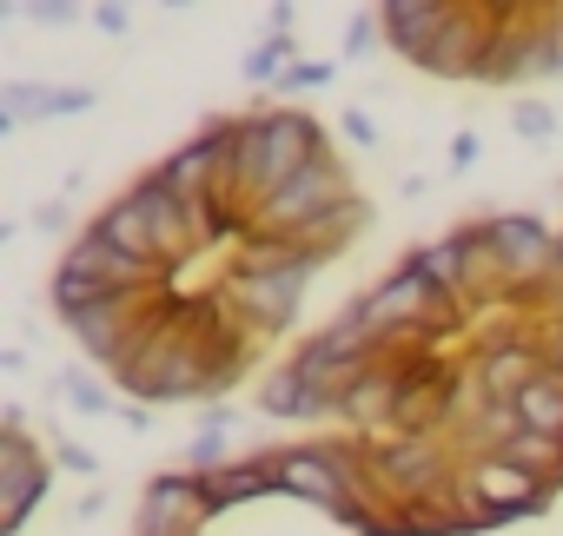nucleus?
<instances>
[{
  "instance_id": "1",
  "label": "nucleus",
  "mask_w": 563,
  "mask_h": 536,
  "mask_svg": "<svg viewBox=\"0 0 563 536\" xmlns=\"http://www.w3.org/2000/svg\"><path fill=\"white\" fill-rule=\"evenodd\" d=\"M332 153V133L306 113V107H258L239 113V139H232V172H225V199L239 212H258L286 179H299L312 159Z\"/></svg>"
},
{
  "instance_id": "2",
  "label": "nucleus",
  "mask_w": 563,
  "mask_h": 536,
  "mask_svg": "<svg viewBox=\"0 0 563 536\" xmlns=\"http://www.w3.org/2000/svg\"><path fill=\"white\" fill-rule=\"evenodd\" d=\"M278 470V496H299L312 510H325L332 523L358 529L378 496H372V464H365V437H319V444H278L272 450Z\"/></svg>"
},
{
  "instance_id": "3",
  "label": "nucleus",
  "mask_w": 563,
  "mask_h": 536,
  "mask_svg": "<svg viewBox=\"0 0 563 536\" xmlns=\"http://www.w3.org/2000/svg\"><path fill=\"white\" fill-rule=\"evenodd\" d=\"M365 464H372V496L378 503H431L444 490H457V457L444 450V437H411V431H391L378 444H365Z\"/></svg>"
},
{
  "instance_id": "4",
  "label": "nucleus",
  "mask_w": 563,
  "mask_h": 536,
  "mask_svg": "<svg viewBox=\"0 0 563 536\" xmlns=\"http://www.w3.org/2000/svg\"><path fill=\"white\" fill-rule=\"evenodd\" d=\"M358 199V186H352V172L339 166V153H325V159H312L299 179H286L258 212H252V238H306L312 225H325L339 205H352Z\"/></svg>"
},
{
  "instance_id": "5",
  "label": "nucleus",
  "mask_w": 563,
  "mask_h": 536,
  "mask_svg": "<svg viewBox=\"0 0 563 536\" xmlns=\"http://www.w3.org/2000/svg\"><path fill=\"white\" fill-rule=\"evenodd\" d=\"M457 490L471 496V510L490 523V529H504V523H523V516H543L550 510V483L530 470V464H517V457H504V450H484V457H464V470H457Z\"/></svg>"
},
{
  "instance_id": "6",
  "label": "nucleus",
  "mask_w": 563,
  "mask_h": 536,
  "mask_svg": "<svg viewBox=\"0 0 563 536\" xmlns=\"http://www.w3.org/2000/svg\"><path fill=\"white\" fill-rule=\"evenodd\" d=\"M0 424H8V437H0V503H8V510H0V536H21L60 470H54V450H41L27 437V411L21 404H8Z\"/></svg>"
},
{
  "instance_id": "7",
  "label": "nucleus",
  "mask_w": 563,
  "mask_h": 536,
  "mask_svg": "<svg viewBox=\"0 0 563 536\" xmlns=\"http://www.w3.org/2000/svg\"><path fill=\"white\" fill-rule=\"evenodd\" d=\"M306 272H239L232 265V279L219 286L225 299H232V312H239V325L252 332V338H278L292 319H299V305H306Z\"/></svg>"
},
{
  "instance_id": "8",
  "label": "nucleus",
  "mask_w": 563,
  "mask_h": 536,
  "mask_svg": "<svg viewBox=\"0 0 563 536\" xmlns=\"http://www.w3.org/2000/svg\"><path fill=\"white\" fill-rule=\"evenodd\" d=\"M477 232H484V245H490V258H497L504 286H517V279H530V272L550 279L556 232H550L537 212H490V219H477Z\"/></svg>"
},
{
  "instance_id": "9",
  "label": "nucleus",
  "mask_w": 563,
  "mask_h": 536,
  "mask_svg": "<svg viewBox=\"0 0 563 536\" xmlns=\"http://www.w3.org/2000/svg\"><path fill=\"white\" fill-rule=\"evenodd\" d=\"M60 272H80V279H93V286H107V292H126V299L166 292V272H159V265H146V258L120 252L113 238H93V232H80V238L60 252Z\"/></svg>"
},
{
  "instance_id": "10",
  "label": "nucleus",
  "mask_w": 563,
  "mask_h": 536,
  "mask_svg": "<svg viewBox=\"0 0 563 536\" xmlns=\"http://www.w3.org/2000/svg\"><path fill=\"white\" fill-rule=\"evenodd\" d=\"M206 516V477L192 470H159L140 496V516H133V536H199Z\"/></svg>"
},
{
  "instance_id": "11",
  "label": "nucleus",
  "mask_w": 563,
  "mask_h": 536,
  "mask_svg": "<svg viewBox=\"0 0 563 536\" xmlns=\"http://www.w3.org/2000/svg\"><path fill=\"white\" fill-rule=\"evenodd\" d=\"M126 199L140 205V219L159 232V245H166V265H173V272H179V265L199 252V225H192V212H186V199L159 179V166L153 172H140L133 186H126Z\"/></svg>"
},
{
  "instance_id": "12",
  "label": "nucleus",
  "mask_w": 563,
  "mask_h": 536,
  "mask_svg": "<svg viewBox=\"0 0 563 536\" xmlns=\"http://www.w3.org/2000/svg\"><path fill=\"white\" fill-rule=\"evenodd\" d=\"M93 87H41V80H8L0 87V133H21L34 120H74L93 113Z\"/></svg>"
},
{
  "instance_id": "13",
  "label": "nucleus",
  "mask_w": 563,
  "mask_h": 536,
  "mask_svg": "<svg viewBox=\"0 0 563 536\" xmlns=\"http://www.w3.org/2000/svg\"><path fill=\"white\" fill-rule=\"evenodd\" d=\"M258 411L278 417V424H325V417H339V398L286 358V365H278V371L258 384Z\"/></svg>"
},
{
  "instance_id": "14",
  "label": "nucleus",
  "mask_w": 563,
  "mask_h": 536,
  "mask_svg": "<svg viewBox=\"0 0 563 536\" xmlns=\"http://www.w3.org/2000/svg\"><path fill=\"white\" fill-rule=\"evenodd\" d=\"M378 14H385V47L418 67V60L431 54V41L451 27L457 0H378Z\"/></svg>"
},
{
  "instance_id": "15",
  "label": "nucleus",
  "mask_w": 563,
  "mask_h": 536,
  "mask_svg": "<svg viewBox=\"0 0 563 536\" xmlns=\"http://www.w3.org/2000/svg\"><path fill=\"white\" fill-rule=\"evenodd\" d=\"M265 496H278V470H272V450L232 457L219 477H206V516H219V510H239V503H265Z\"/></svg>"
},
{
  "instance_id": "16",
  "label": "nucleus",
  "mask_w": 563,
  "mask_h": 536,
  "mask_svg": "<svg viewBox=\"0 0 563 536\" xmlns=\"http://www.w3.org/2000/svg\"><path fill=\"white\" fill-rule=\"evenodd\" d=\"M87 232H93V238H113L120 252H133V258L159 265V272L173 279V265H166V245H159V232H153V225L140 219V205H133L126 192H120V199H113V205H107V212H100V219H93Z\"/></svg>"
},
{
  "instance_id": "17",
  "label": "nucleus",
  "mask_w": 563,
  "mask_h": 536,
  "mask_svg": "<svg viewBox=\"0 0 563 536\" xmlns=\"http://www.w3.org/2000/svg\"><path fill=\"white\" fill-rule=\"evenodd\" d=\"M411 258H418V272H424V279H431V286L444 292V299H457V305L471 299V245H464V232L424 238V245H418Z\"/></svg>"
},
{
  "instance_id": "18",
  "label": "nucleus",
  "mask_w": 563,
  "mask_h": 536,
  "mask_svg": "<svg viewBox=\"0 0 563 536\" xmlns=\"http://www.w3.org/2000/svg\"><path fill=\"white\" fill-rule=\"evenodd\" d=\"M517 417H523V431L530 437H550V444H563V378L543 365V378L537 384H523V398H517Z\"/></svg>"
},
{
  "instance_id": "19",
  "label": "nucleus",
  "mask_w": 563,
  "mask_h": 536,
  "mask_svg": "<svg viewBox=\"0 0 563 536\" xmlns=\"http://www.w3.org/2000/svg\"><path fill=\"white\" fill-rule=\"evenodd\" d=\"M292 60H299V54H292V27H272V34H265L258 47H245V60H239V74H245V80H252L258 93H272L278 80H286V74H292Z\"/></svg>"
},
{
  "instance_id": "20",
  "label": "nucleus",
  "mask_w": 563,
  "mask_h": 536,
  "mask_svg": "<svg viewBox=\"0 0 563 536\" xmlns=\"http://www.w3.org/2000/svg\"><path fill=\"white\" fill-rule=\"evenodd\" d=\"M54 391H60L80 417H120V411H126V398H113V391L93 378V365H67V371H54Z\"/></svg>"
},
{
  "instance_id": "21",
  "label": "nucleus",
  "mask_w": 563,
  "mask_h": 536,
  "mask_svg": "<svg viewBox=\"0 0 563 536\" xmlns=\"http://www.w3.org/2000/svg\"><path fill=\"white\" fill-rule=\"evenodd\" d=\"M332 80H339V54H332V60H306V54H299V60H292V74L272 87V107H292L299 93H325Z\"/></svg>"
},
{
  "instance_id": "22",
  "label": "nucleus",
  "mask_w": 563,
  "mask_h": 536,
  "mask_svg": "<svg viewBox=\"0 0 563 536\" xmlns=\"http://www.w3.org/2000/svg\"><path fill=\"white\" fill-rule=\"evenodd\" d=\"M510 133L523 146H550L556 139V107L550 100H510Z\"/></svg>"
},
{
  "instance_id": "23",
  "label": "nucleus",
  "mask_w": 563,
  "mask_h": 536,
  "mask_svg": "<svg viewBox=\"0 0 563 536\" xmlns=\"http://www.w3.org/2000/svg\"><path fill=\"white\" fill-rule=\"evenodd\" d=\"M372 47H385V14H378V8H358V14H352V27H345L339 67H345V60H365Z\"/></svg>"
},
{
  "instance_id": "24",
  "label": "nucleus",
  "mask_w": 563,
  "mask_h": 536,
  "mask_svg": "<svg viewBox=\"0 0 563 536\" xmlns=\"http://www.w3.org/2000/svg\"><path fill=\"white\" fill-rule=\"evenodd\" d=\"M54 470H67V477H100V457H93L80 437H60V444H54Z\"/></svg>"
},
{
  "instance_id": "25",
  "label": "nucleus",
  "mask_w": 563,
  "mask_h": 536,
  "mask_svg": "<svg viewBox=\"0 0 563 536\" xmlns=\"http://www.w3.org/2000/svg\"><path fill=\"white\" fill-rule=\"evenodd\" d=\"M339 133H345L352 146H365V153H378V120H372L365 107H345V113H339Z\"/></svg>"
},
{
  "instance_id": "26",
  "label": "nucleus",
  "mask_w": 563,
  "mask_h": 536,
  "mask_svg": "<svg viewBox=\"0 0 563 536\" xmlns=\"http://www.w3.org/2000/svg\"><path fill=\"white\" fill-rule=\"evenodd\" d=\"M87 21H93V27H100V34H107V41H126V34H133V14H126V8H120V0H113V8H107V0H100V8H93V14H87Z\"/></svg>"
},
{
  "instance_id": "27",
  "label": "nucleus",
  "mask_w": 563,
  "mask_h": 536,
  "mask_svg": "<svg viewBox=\"0 0 563 536\" xmlns=\"http://www.w3.org/2000/svg\"><path fill=\"white\" fill-rule=\"evenodd\" d=\"M27 21L34 27H67V21H80V8H74V0H34Z\"/></svg>"
},
{
  "instance_id": "28",
  "label": "nucleus",
  "mask_w": 563,
  "mask_h": 536,
  "mask_svg": "<svg viewBox=\"0 0 563 536\" xmlns=\"http://www.w3.org/2000/svg\"><path fill=\"white\" fill-rule=\"evenodd\" d=\"M27 225H34V232H47V238H54V232H67V199H41V205L27 212Z\"/></svg>"
},
{
  "instance_id": "29",
  "label": "nucleus",
  "mask_w": 563,
  "mask_h": 536,
  "mask_svg": "<svg viewBox=\"0 0 563 536\" xmlns=\"http://www.w3.org/2000/svg\"><path fill=\"white\" fill-rule=\"evenodd\" d=\"M477 153H484V146H477V133H457V139H451V172H464Z\"/></svg>"
},
{
  "instance_id": "30",
  "label": "nucleus",
  "mask_w": 563,
  "mask_h": 536,
  "mask_svg": "<svg viewBox=\"0 0 563 536\" xmlns=\"http://www.w3.org/2000/svg\"><path fill=\"white\" fill-rule=\"evenodd\" d=\"M232 404H199V431H232Z\"/></svg>"
},
{
  "instance_id": "31",
  "label": "nucleus",
  "mask_w": 563,
  "mask_h": 536,
  "mask_svg": "<svg viewBox=\"0 0 563 536\" xmlns=\"http://www.w3.org/2000/svg\"><path fill=\"white\" fill-rule=\"evenodd\" d=\"M120 424H126V431H146V424H153V411H146V404H126V411H120Z\"/></svg>"
},
{
  "instance_id": "32",
  "label": "nucleus",
  "mask_w": 563,
  "mask_h": 536,
  "mask_svg": "<svg viewBox=\"0 0 563 536\" xmlns=\"http://www.w3.org/2000/svg\"><path fill=\"white\" fill-rule=\"evenodd\" d=\"M100 510H107V496H100V490H93V496H80V503H74V516H80V523H93V516H100Z\"/></svg>"
}]
</instances>
